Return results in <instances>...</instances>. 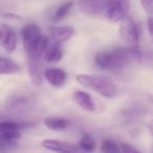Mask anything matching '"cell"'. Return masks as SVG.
I'll return each instance as SVG.
<instances>
[{
    "mask_svg": "<svg viewBox=\"0 0 153 153\" xmlns=\"http://www.w3.org/2000/svg\"><path fill=\"white\" fill-rule=\"evenodd\" d=\"M62 59V48L60 46V43L53 42V44L47 45L44 53L42 55V60L46 63H53L58 62Z\"/></svg>",
    "mask_w": 153,
    "mask_h": 153,
    "instance_id": "cell-14",
    "label": "cell"
},
{
    "mask_svg": "<svg viewBox=\"0 0 153 153\" xmlns=\"http://www.w3.org/2000/svg\"><path fill=\"white\" fill-rule=\"evenodd\" d=\"M49 34L55 42L63 43L69 40L74 34V28L72 26L62 25V26H53L49 28Z\"/></svg>",
    "mask_w": 153,
    "mask_h": 153,
    "instance_id": "cell-13",
    "label": "cell"
},
{
    "mask_svg": "<svg viewBox=\"0 0 153 153\" xmlns=\"http://www.w3.org/2000/svg\"><path fill=\"white\" fill-rule=\"evenodd\" d=\"M22 125L18 122L4 121L0 122V142L14 143L16 140L20 138V130Z\"/></svg>",
    "mask_w": 153,
    "mask_h": 153,
    "instance_id": "cell-6",
    "label": "cell"
},
{
    "mask_svg": "<svg viewBox=\"0 0 153 153\" xmlns=\"http://www.w3.org/2000/svg\"><path fill=\"white\" fill-rule=\"evenodd\" d=\"M72 100L80 108H82L85 111H88V112H92L96 109L94 100H92L91 96L88 92L82 91V90H76V91H74L72 94Z\"/></svg>",
    "mask_w": 153,
    "mask_h": 153,
    "instance_id": "cell-12",
    "label": "cell"
},
{
    "mask_svg": "<svg viewBox=\"0 0 153 153\" xmlns=\"http://www.w3.org/2000/svg\"><path fill=\"white\" fill-rule=\"evenodd\" d=\"M101 151L103 152H120L119 144L111 140H105L101 145Z\"/></svg>",
    "mask_w": 153,
    "mask_h": 153,
    "instance_id": "cell-19",
    "label": "cell"
},
{
    "mask_svg": "<svg viewBox=\"0 0 153 153\" xmlns=\"http://www.w3.org/2000/svg\"><path fill=\"white\" fill-rule=\"evenodd\" d=\"M43 76L55 88L62 87L66 81V72L61 68H46L43 71Z\"/></svg>",
    "mask_w": 153,
    "mask_h": 153,
    "instance_id": "cell-11",
    "label": "cell"
},
{
    "mask_svg": "<svg viewBox=\"0 0 153 153\" xmlns=\"http://www.w3.org/2000/svg\"><path fill=\"white\" fill-rule=\"evenodd\" d=\"M78 7L85 15H100L104 13L105 0H79Z\"/></svg>",
    "mask_w": 153,
    "mask_h": 153,
    "instance_id": "cell-9",
    "label": "cell"
},
{
    "mask_svg": "<svg viewBox=\"0 0 153 153\" xmlns=\"http://www.w3.org/2000/svg\"><path fill=\"white\" fill-rule=\"evenodd\" d=\"M0 46L12 53L17 47V36L7 24H0Z\"/></svg>",
    "mask_w": 153,
    "mask_h": 153,
    "instance_id": "cell-8",
    "label": "cell"
},
{
    "mask_svg": "<svg viewBox=\"0 0 153 153\" xmlns=\"http://www.w3.org/2000/svg\"><path fill=\"white\" fill-rule=\"evenodd\" d=\"M119 150L120 152H125V153H138L140 151L137 150L136 148L132 147L131 145L126 144V143H121L119 144Z\"/></svg>",
    "mask_w": 153,
    "mask_h": 153,
    "instance_id": "cell-20",
    "label": "cell"
},
{
    "mask_svg": "<svg viewBox=\"0 0 153 153\" xmlns=\"http://www.w3.org/2000/svg\"><path fill=\"white\" fill-rule=\"evenodd\" d=\"M2 17L7 20H12V21H19V20H21V17L19 15L14 13H5L2 15Z\"/></svg>",
    "mask_w": 153,
    "mask_h": 153,
    "instance_id": "cell-22",
    "label": "cell"
},
{
    "mask_svg": "<svg viewBox=\"0 0 153 153\" xmlns=\"http://www.w3.org/2000/svg\"><path fill=\"white\" fill-rule=\"evenodd\" d=\"M79 147L81 150L86 152H92L96 149V140L89 134H84L79 142Z\"/></svg>",
    "mask_w": 153,
    "mask_h": 153,
    "instance_id": "cell-17",
    "label": "cell"
},
{
    "mask_svg": "<svg viewBox=\"0 0 153 153\" xmlns=\"http://www.w3.org/2000/svg\"><path fill=\"white\" fill-rule=\"evenodd\" d=\"M44 125L46 128L53 131H63L67 129L70 125V122L66 117H47L44 120Z\"/></svg>",
    "mask_w": 153,
    "mask_h": 153,
    "instance_id": "cell-15",
    "label": "cell"
},
{
    "mask_svg": "<svg viewBox=\"0 0 153 153\" xmlns=\"http://www.w3.org/2000/svg\"><path fill=\"white\" fill-rule=\"evenodd\" d=\"M78 84L99 94L106 99H112L117 94V86L112 80L106 76L91 74H80L76 76Z\"/></svg>",
    "mask_w": 153,
    "mask_h": 153,
    "instance_id": "cell-2",
    "label": "cell"
},
{
    "mask_svg": "<svg viewBox=\"0 0 153 153\" xmlns=\"http://www.w3.org/2000/svg\"><path fill=\"white\" fill-rule=\"evenodd\" d=\"M129 9V0H105L104 14L110 22H120L128 15Z\"/></svg>",
    "mask_w": 153,
    "mask_h": 153,
    "instance_id": "cell-5",
    "label": "cell"
},
{
    "mask_svg": "<svg viewBox=\"0 0 153 153\" xmlns=\"http://www.w3.org/2000/svg\"><path fill=\"white\" fill-rule=\"evenodd\" d=\"M42 147L49 151L53 152H62V153H71L79 151L80 148L74 144L58 140H44L42 142Z\"/></svg>",
    "mask_w": 153,
    "mask_h": 153,
    "instance_id": "cell-10",
    "label": "cell"
},
{
    "mask_svg": "<svg viewBox=\"0 0 153 153\" xmlns=\"http://www.w3.org/2000/svg\"><path fill=\"white\" fill-rule=\"evenodd\" d=\"M20 66L16 62L4 57H0V74H14L19 72Z\"/></svg>",
    "mask_w": 153,
    "mask_h": 153,
    "instance_id": "cell-16",
    "label": "cell"
},
{
    "mask_svg": "<svg viewBox=\"0 0 153 153\" xmlns=\"http://www.w3.org/2000/svg\"><path fill=\"white\" fill-rule=\"evenodd\" d=\"M132 60H142L140 51H133L130 47H117L112 51L99 53L94 57V63L102 70H120Z\"/></svg>",
    "mask_w": 153,
    "mask_h": 153,
    "instance_id": "cell-1",
    "label": "cell"
},
{
    "mask_svg": "<svg viewBox=\"0 0 153 153\" xmlns=\"http://www.w3.org/2000/svg\"><path fill=\"white\" fill-rule=\"evenodd\" d=\"M27 70L33 85L41 86L43 83L42 58L37 56H27Z\"/></svg>",
    "mask_w": 153,
    "mask_h": 153,
    "instance_id": "cell-7",
    "label": "cell"
},
{
    "mask_svg": "<svg viewBox=\"0 0 153 153\" xmlns=\"http://www.w3.org/2000/svg\"><path fill=\"white\" fill-rule=\"evenodd\" d=\"M140 4H142L143 9L145 12L148 14H152L153 11V0H140Z\"/></svg>",
    "mask_w": 153,
    "mask_h": 153,
    "instance_id": "cell-21",
    "label": "cell"
},
{
    "mask_svg": "<svg viewBox=\"0 0 153 153\" xmlns=\"http://www.w3.org/2000/svg\"><path fill=\"white\" fill-rule=\"evenodd\" d=\"M120 35L122 39L133 51H140V30L130 16H125L120 21Z\"/></svg>",
    "mask_w": 153,
    "mask_h": 153,
    "instance_id": "cell-4",
    "label": "cell"
},
{
    "mask_svg": "<svg viewBox=\"0 0 153 153\" xmlns=\"http://www.w3.org/2000/svg\"><path fill=\"white\" fill-rule=\"evenodd\" d=\"M21 36L26 55L42 58L43 53L48 45V39L42 35L40 28L35 24H27L22 28Z\"/></svg>",
    "mask_w": 153,
    "mask_h": 153,
    "instance_id": "cell-3",
    "label": "cell"
},
{
    "mask_svg": "<svg viewBox=\"0 0 153 153\" xmlns=\"http://www.w3.org/2000/svg\"><path fill=\"white\" fill-rule=\"evenodd\" d=\"M72 5H74V2H72V1L65 2V3H63L62 5H60V7L56 10L55 14H53V21H60V20L63 19V18L70 12Z\"/></svg>",
    "mask_w": 153,
    "mask_h": 153,
    "instance_id": "cell-18",
    "label": "cell"
},
{
    "mask_svg": "<svg viewBox=\"0 0 153 153\" xmlns=\"http://www.w3.org/2000/svg\"><path fill=\"white\" fill-rule=\"evenodd\" d=\"M147 27H148L149 36L150 38H152V17L151 16H149L148 20H147Z\"/></svg>",
    "mask_w": 153,
    "mask_h": 153,
    "instance_id": "cell-23",
    "label": "cell"
}]
</instances>
